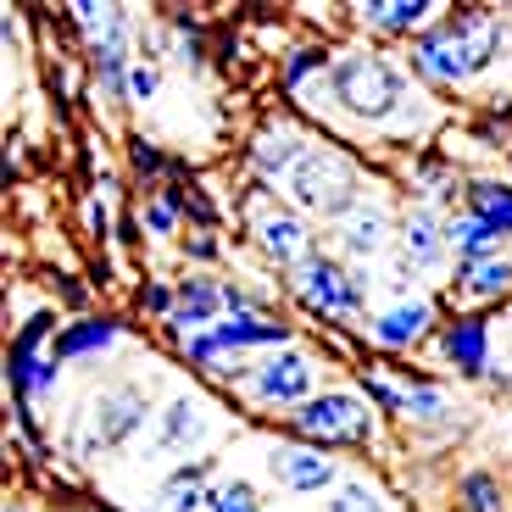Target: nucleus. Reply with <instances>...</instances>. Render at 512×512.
Returning <instances> with one entry per match:
<instances>
[{
  "label": "nucleus",
  "mask_w": 512,
  "mask_h": 512,
  "mask_svg": "<svg viewBox=\"0 0 512 512\" xmlns=\"http://www.w3.org/2000/svg\"><path fill=\"white\" fill-rule=\"evenodd\" d=\"M329 512H384V507H379V496H373L368 485H340L334 501H329Z\"/></svg>",
  "instance_id": "nucleus-27"
},
{
  "label": "nucleus",
  "mask_w": 512,
  "mask_h": 512,
  "mask_svg": "<svg viewBox=\"0 0 512 512\" xmlns=\"http://www.w3.org/2000/svg\"><path fill=\"white\" fill-rule=\"evenodd\" d=\"M468 212L485 218L496 234H512V190L507 184H468Z\"/></svg>",
  "instance_id": "nucleus-20"
},
{
  "label": "nucleus",
  "mask_w": 512,
  "mask_h": 512,
  "mask_svg": "<svg viewBox=\"0 0 512 512\" xmlns=\"http://www.w3.org/2000/svg\"><path fill=\"white\" fill-rule=\"evenodd\" d=\"M329 95L346 106L351 117H362V123H384V117L396 112V101H401V78L390 73L379 56L351 51V56H340V62H334Z\"/></svg>",
  "instance_id": "nucleus-3"
},
{
  "label": "nucleus",
  "mask_w": 512,
  "mask_h": 512,
  "mask_svg": "<svg viewBox=\"0 0 512 512\" xmlns=\"http://www.w3.org/2000/svg\"><path fill=\"white\" fill-rule=\"evenodd\" d=\"M307 390H312V362L301 351H273L256 368V396L262 401H307Z\"/></svg>",
  "instance_id": "nucleus-9"
},
{
  "label": "nucleus",
  "mask_w": 512,
  "mask_h": 512,
  "mask_svg": "<svg viewBox=\"0 0 512 512\" xmlns=\"http://www.w3.org/2000/svg\"><path fill=\"white\" fill-rule=\"evenodd\" d=\"M384 240H390V218H384L379 206H357V212L340 223V245H346V256H379Z\"/></svg>",
  "instance_id": "nucleus-12"
},
{
  "label": "nucleus",
  "mask_w": 512,
  "mask_h": 512,
  "mask_svg": "<svg viewBox=\"0 0 512 512\" xmlns=\"http://www.w3.org/2000/svg\"><path fill=\"white\" fill-rule=\"evenodd\" d=\"M457 290L474 295V301H496V295L512 290V262L507 256H462L457 262Z\"/></svg>",
  "instance_id": "nucleus-11"
},
{
  "label": "nucleus",
  "mask_w": 512,
  "mask_h": 512,
  "mask_svg": "<svg viewBox=\"0 0 512 512\" xmlns=\"http://www.w3.org/2000/svg\"><path fill=\"white\" fill-rule=\"evenodd\" d=\"M145 412H151V401H145L140 384H112V390H101L95 407H90V440H84V457L128 446V440L140 435Z\"/></svg>",
  "instance_id": "nucleus-5"
},
{
  "label": "nucleus",
  "mask_w": 512,
  "mask_h": 512,
  "mask_svg": "<svg viewBox=\"0 0 512 512\" xmlns=\"http://www.w3.org/2000/svg\"><path fill=\"white\" fill-rule=\"evenodd\" d=\"M6 512H28V507H6Z\"/></svg>",
  "instance_id": "nucleus-33"
},
{
  "label": "nucleus",
  "mask_w": 512,
  "mask_h": 512,
  "mask_svg": "<svg viewBox=\"0 0 512 512\" xmlns=\"http://www.w3.org/2000/svg\"><path fill=\"white\" fill-rule=\"evenodd\" d=\"M223 307V290L212 279H184L179 284V301H173V323H190V329H201V323H212Z\"/></svg>",
  "instance_id": "nucleus-15"
},
{
  "label": "nucleus",
  "mask_w": 512,
  "mask_h": 512,
  "mask_svg": "<svg viewBox=\"0 0 512 512\" xmlns=\"http://www.w3.org/2000/svg\"><path fill=\"white\" fill-rule=\"evenodd\" d=\"M462 501H468V512H501V485L490 474H468L462 479Z\"/></svg>",
  "instance_id": "nucleus-26"
},
{
  "label": "nucleus",
  "mask_w": 512,
  "mask_h": 512,
  "mask_svg": "<svg viewBox=\"0 0 512 512\" xmlns=\"http://www.w3.org/2000/svg\"><path fill=\"white\" fill-rule=\"evenodd\" d=\"M284 184H290V195L307 206V212H318V218H340V223H346L351 212L362 206L357 201V195H362L357 167H351L346 156H334V151H307Z\"/></svg>",
  "instance_id": "nucleus-2"
},
{
  "label": "nucleus",
  "mask_w": 512,
  "mask_h": 512,
  "mask_svg": "<svg viewBox=\"0 0 512 512\" xmlns=\"http://www.w3.org/2000/svg\"><path fill=\"white\" fill-rule=\"evenodd\" d=\"M423 329H429V307L412 301V307H390V312H384V318L373 323V340H379V346H412Z\"/></svg>",
  "instance_id": "nucleus-18"
},
{
  "label": "nucleus",
  "mask_w": 512,
  "mask_h": 512,
  "mask_svg": "<svg viewBox=\"0 0 512 512\" xmlns=\"http://www.w3.org/2000/svg\"><path fill=\"white\" fill-rule=\"evenodd\" d=\"M301 156L307 151H301V134H295V128H268V134L256 140V167H262V173H284V179H290Z\"/></svg>",
  "instance_id": "nucleus-17"
},
{
  "label": "nucleus",
  "mask_w": 512,
  "mask_h": 512,
  "mask_svg": "<svg viewBox=\"0 0 512 512\" xmlns=\"http://www.w3.org/2000/svg\"><path fill=\"white\" fill-rule=\"evenodd\" d=\"M212 468L218 462L212 457H195V462H184V468H173L167 474V485L156 490V512H206V501H212Z\"/></svg>",
  "instance_id": "nucleus-10"
},
{
  "label": "nucleus",
  "mask_w": 512,
  "mask_h": 512,
  "mask_svg": "<svg viewBox=\"0 0 512 512\" xmlns=\"http://www.w3.org/2000/svg\"><path fill=\"white\" fill-rule=\"evenodd\" d=\"M268 468H273V479H279L284 490H329L334 485V457H323V451H312V446H284V451H273L268 457Z\"/></svg>",
  "instance_id": "nucleus-8"
},
{
  "label": "nucleus",
  "mask_w": 512,
  "mask_h": 512,
  "mask_svg": "<svg viewBox=\"0 0 512 512\" xmlns=\"http://www.w3.org/2000/svg\"><path fill=\"white\" fill-rule=\"evenodd\" d=\"M218 334V346H229V351H240V346H284L290 334H284V323H262V318H251V312H240L234 323H223V329H212Z\"/></svg>",
  "instance_id": "nucleus-19"
},
{
  "label": "nucleus",
  "mask_w": 512,
  "mask_h": 512,
  "mask_svg": "<svg viewBox=\"0 0 512 512\" xmlns=\"http://www.w3.org/2000/svg\"><path fill=\"white\" fill-rule=\"evenodd\" d=\"M446 357L462 373H485V323H451L446 329Z\"/></svg>",
  "instance_id": "nucleus-21"
},
{
  "label": "nucleus",
  "mask_w": 512,
  "mask_h": 512,
  "mask_svg": "<svg viewBox=\"0 0 512 512\" xmlns=\"http://www.w3.org/2000/svg\"><path fill=\"white\" fill-rule=\"evenodd\" d=\"M151 90H156V73H151V67H134V73H128V95H140V101H145Z\"/></svg>",
  "instance_id": "nucleus-32"
},
{
  "label": "nucleus",
  "mask_w": 512,
  "mask_h": 512,
  "mask_svg": "<svg viewBox=\"0 0 512 512\" xmlns=\"http://www.w3.org/2000/svg\"><path fill=\"white\" fill-rule=\"evenodd\" d=\"M496 45H501L496 17L490 12H462V17H451L446 28H435V34L418 39V73L423 78H446V84L474 78L479 67H490Z\"/></svg>",
  "instance_id": "nucleus-1"
},
{
  "label": "nucleus",
  "mask_w": 512,
  "mask_h": 512,
  "mask_svg": "<svg viewBox=\"0 0 512 512\" xmlns=\"http://www.w3.org/2000/svg\"><path fill=\"white\" fill-rule=\"evenodd\" d=\"M295 295L307 301V307H318V312H329V318H357L362 312V284L351 279L334 256H307L301 268H295Z\"/></svg>",
  "instance_id": "nucleus-6"
},
{
  "label": "nucleus",
  "mask_w": 512,
  "mask_h": 512,
  "mask_svg": "<svg viewBox=\"0 0 512 512\" xmlns=\"http://www.w3.org/2000/svg\"><path fill=\"white\" fill-rule=\"evenodd\" d=\"M206 512H262V501H256V490L245 485V479H234V485L212 490V501H206Z\"/></svg>",
  "instance_id": "nucleus-25"
},
{
  "label": "nucleus",
  "mask_w": 512,
  "mask_h": 512,
  "mask_svg": "<svg viewBox=\"0 0 512 512\" xmlns=\"http://www.w3.org/2000/svg\"><path fill=\"white\" fill-rule=\"evenodd\" d=\"M312 67H323V56H318V51H295V56H290V73H284V84L295 90V84H301V78H307Z\"/></svg>",
  "instance_id": "nucleus-31"
},
{
  "label": "nucleus",
  "mask_w": 512,
  "mask_h": 512,
  "mask_svg": "<svg viewBox=\"0 0 512 512\" xmlns=\"http://www.w3.org/2000/svg\"><path fill=\"white\" fill-rule=\"evenodd\" d=\"M429 12H440L435 0H373V6H362V17L384 34H412Z\"/></svg>",
  "instance_id": "nucleus-16"
},
{
  "label": "nucleus",
  "mask_w": 512,
  "mask_h": 512,
  "mask_svg": "<svg viewBox=\"0 0 512 512\" xmlns=\"http://www.w3.org/2000/svg\"><path fill=\"white\" fill-rule=\"evenodd\" d=\"M73 17H78V28L95 39V51L117 45V34H123V6H95V0H78Z\"/></svg>",
  "instance_id": "nucleus-22"
},
{
  "label": "nucleus",
  "mask_w": 512,
  "mask_h": 512,
  "mask_svg": "<svg viewBox=\"0 0 512 512\" xmlns=\"http://www.w3.org/2000/svg\"><path fill=\"white\" fill-rule=\"evenodd\" d=\"M256 240H262V251L279 262V268H301L307 256H318V245H312V229L295 212H268V218L256 223Z\"/></svg>",
  "instance_id": "nucleus-7"
},
{
  "label": "nucleus",
  "mask_w": 512,
  "mask_h": 512,
  "mask_svg": "<svg viewBox=\"0 0 512 512\" xmlns=\"http://www.w3.org/2000/svg\"><path fill=\"white\" fill-rule=\"evenodd\" d=\"M407 412H412V418H423V423H435L440 412H446V401H440L435 390H412V396H407Z\"/></svg>",
  "instance_id": "nucleus-28"
},
{
  "label": "nucleus",
  "mask_w": 512,
  "mask_h": 512,
  "mask_svg": "<svg viewBox=\"0 0 512 512\" xmlns=\"http://www.w3.org/2000/svg\"><path fill=\"white\" fill-rule=\"evenodd\" d=\"M201 429H206V418H201V401L179 396L173 407L162 412V429H156V446H162V451H190L195 440H201Z\"/></svg>",
  "instance_id": "nucleus-13"
},
{
  "label": "nucleus",
  "mask_w": 512,
  "mask_h": 512,
  "mask_svg": "<svg viewBox=\"0 0 512 512\" xmlns=\"http://www.w3.org/2000/svg\"><path fill=\"white\" fill-rule=\"evenodd\" d=\"M112 323H73V329H62L56 334V362H67V357H84V351H95V346H112Z\"/></svg>",
  "instance_id": "nucleus-24"
},
{
  "label": "nucleus",
  "mask_w": 512,
  "mask_h": 512,
  "mask_svg": "<svg viewBox=\"0 0 512 512\" xmlns=\"http://www.w3.org/2000/svg\"><path fill=\"white\" fill-rule=\"evenodd\" d=\"M496 240H501V234L490 229L485 218H474V212H468V218H457V223L446 229V245H451L457 256H490V251H496Z\"/></svg>",
  "instance_id": "nucleus-23"
},
{
  "label": "nucleus",
  "mask_w": 512,
  "mask_h": 512,
  "mask_svg": "<svg viewBox=\"0 0 512 512\" xmlns=\"http://www.w3.org/2000/svg\"><path fill=\"white\" fill-rule=\"evenodd\" d=\"M401 245H407V262L412 268H429V262H440V251H446V234H440L435 212H412L407 223H401Z\"/></svg>",
  "instance_id": "nucleus-14"
},
{
  "label": "nucleus",
  "mask_w": 512,
  "mask_h": 512,
  "mask_svg": "<svg viewBox=\"0 0 512 512\" xmlns=\"http://www.w3.org/2000/svg\"><path fill=\"white\" fill-rule=\"evenodd\" d=\"M145 218H151V229H156V234H173V223H179V212H173V195H156Z\"/></svg>",
  "instance_id": "nucleus-30"
},
{
  "label": "nucleus",
  "mask_w": 512,
  "mask_h": 512,
  "mask_svg": "<svg viewBox=\"0 0 512 512\" xmlns=\"http://www.w3.org/2000/svg\"><path fill=\"white\" fill-rule=\"evenodd\" d=\"M295 429H301L307 440H318V446H362V440L373 435V418H368V407H362L357 396H346V390H329V396L301 401V412H295Z\"/></svg>",
  "instance_id": "nucleus-4"
},
{
  "label": "nucleus",
  "mask_w": 512,
  "mask_h": 512,
  "mask_svg": "<svg viewBox=\"0 0 512 512\" xmlns=\"http://www.w3.org/2000/svg\"><path fill=\"white\" fill-rule=\"evenodd\" d=\"M101 73H106V90L123 95V45H106L101 51Z\"/></svg>",
  "instance_id": "nucleus-29"
}]
</instances>
